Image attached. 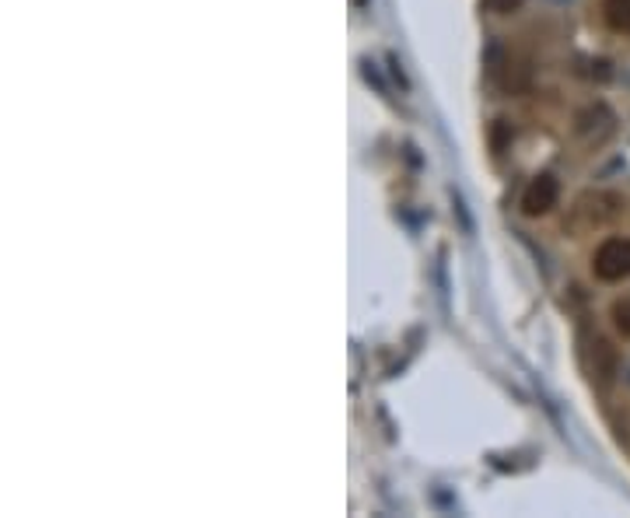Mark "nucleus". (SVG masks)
<instances>
[{
  "mask_svg": "<svg viewBox=\"0 0 630 518\" xmlns=\"http://www.w3.org/2000/svg\"><path fill=\"white\" fill-rule=\"evenodd\" d=\"M603 18L613 33H630V0H603Z\"/></svg>",
  "mask_w": 630,
  "mask_h": 518,
  "instance_id": "423d86ee",
  "label": "nucleus"
},
{
  "mask_svg": "<svg viewBox=\"0 0 630 518\" xmlns=\"http://www.w3.org/2000/svg\"><path fill=\"white\" fill-rule=\"evenodd\" d=\"M581 361H585L589 379L598 386H609V379L617 375V351H613L609 340H603L598 333L581 337Z\"/></svg>",
  "mask_w": 630,
  "mask_h": 518,
  "instance_id": "f03ea898",
  "label": "nucleus"
},
{
  "mask_svg": "<svg viewBox=\"0 0 630 518\" xmlns=\"http://www.w3.org/2000/svg\"><path fill=\"white\" fill-rule=\"evenodd\" d=\"M592 270L598 280H609V285L630 277V239H606L595 249Z\"/></svg>",
  "mask_w": 630,
  "mask_h": 518,
  "instance_id": "7ed1b4c3",
  "label": "nucleus"
},
{
  "mask_svg": "<svg viewBox=\"0 0 630 518\" xmlns=\"http://www.w3.org/2000/svg\"><path fill=\"white\" fill-rule=\"evenodd\" d=\"M487 8L497 11V14H512V11L522 8V0H487Z\"/></svg>",
  "mask_w": 630,
  "mask_h": 518,
  "instance_id": "6e6552de",
  "label": "nucleus"
},
{
  "mask_svg": "<svg viewBox=\"0 0 630 518\" xmlns=\"http://www.w3.org/2000/svg\"><path fill=\"white\" fill-rule=\"evenodd\" d=\"M557 197H560L557 179L550 176V172H543V176H536V179L526 186V193H522V211H526L529 217L550 214V211L557 207Z\"/></svg>",
  "mask_w": 630,
  "mask_h": 518,
  "instance_id": "39448f33",
  "label": "nucleus"
},
{
  "mask_svg": "<svg viewBox=\"0 0 630 518\" xmlns=\"http://www.w3.org/2000/svg\"><path fill=\"white\" fill-rule=\"evenodd\" d=\"M575 130L578 137L585 140L589 148H598V144H606V140L613 137V130H617V123H613V113L606 105H589V109H581L578 119H575Z\"/></svg>",
  "mask_w": 630,
  "mask_h": 518,
  "instance_id": "20e7f679",
  "label": "nucleus"
},
{
  "mask_svg": "<svg viewBox=\"0 0 630 518\" xmlns=\"http://www.w3.org/2000/svg\"><path fill=\"white\" fill-rule=\"evenodd\" d=\"M623 200L613 197V193H585L578 203H575V222L571 228L575 231H589V228H603L609 225L613 217L620 214Z\"/></svg>",
  "mask_w": 630,
  "mask_h": 518,
  "instance_id": "f257e3e1",
  "label": "nucleus"
},
{
  "mask_svg": "<svg viewBox=\"0 0 630 518\" xmlns=\"http://www.w3.org/2000/svg\"><path fill=\"white\" fill-rule=\"evenodd\" d=\"M613 323L623 337H630V298H620L617 305H613Z\"/></svg>",
  "mask_w": 630,
  "mask_h": 518,
  "instance_id": "0eeeda50",
  "label": "nucleus"
}]
</instances>
